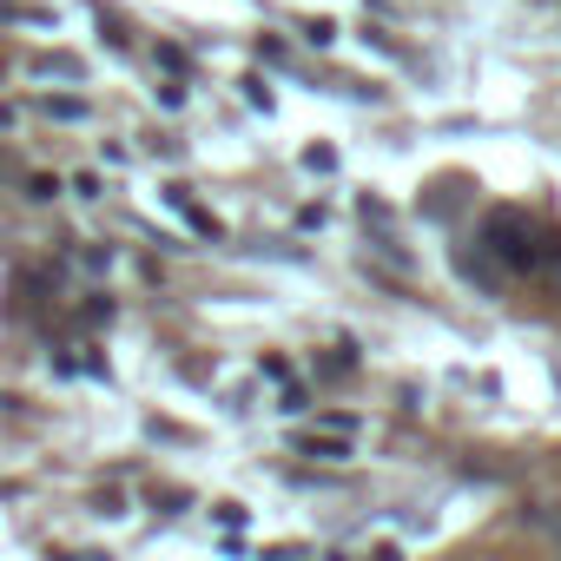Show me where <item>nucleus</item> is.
Returning <instances> with one entry per match:
<instances>
[{
	"mask_svg": "<svg viewBox=\"0 0 561 561\" xmlns=\"http://www.w3.org/2000/svg\"><path fill=\"white\" fill-rule=\"evenodd\" d=\"M305 165H311V172H337V152H331V146H311Z\"/></svg>",
	"mask_w": 561,
	"mask_h": 561,
	"instance_id": "0eeeda50",
	"label": "nucleus"
},
{
	"mask_svg": "<svg viewBox=\"0 0 561 561\" xmlns=\"http://www.w3.org/2000/svg\"><path fill=\"white\" fill-rule=\"evenodd\" d=\"M305 41H311V47H331V41H337V21H324V14L305 21Z\"/></svg>",
	"mask_w": 561,
	"mask_h": 561,
	"instance_id": "423d86ee",
	"label": "nucleus"
},
{
	"mask_svg": "<svg viewBox=\"0 0 561 561\" xmlns=\"http://www.w3.org/2000/svg\"><path fill=\"white\" fill-rule=\"evenodd\" d=\"M541 528H548V535H554V541H561V515H541Z\"/></svg>",
	"mask_w": 561,
	"mask_h": 561,
	"instance_id": "6e6552de",
	"label": "nucleus"
},
{
	"mask_svg": "<svg viewBox=\"0 0 561 561\" xmlns=\"http://www.w3.org/2000/svg\"><path fill=\"white\" fill-rule=\"evenodd\" d=\"M41 113H47V119H60V126H80V119H87V100H73V93H60V100H54V93H47V100H41Z\"/></svg>",
	"mask_w": 561,
	"mask_h": 561,
	"instance_id": "39448f33",
	"label": "nucleus"
},
{
	"mask_svg": "<svg viewBox=\"0 0 561 561\" xmlns=\"http://www.w3.org/2000/svg\"><path fill=\"white\" fill-rule=\"evenodd\" d=\"M165 205H172V211H179V218H185V225H192L198 238H218V218H211V211H198L185 185H165Z\"/></svg>",
	"mask_w": 561,
	"mask_h": 561,
	"instance_id": "f03ea898",
	"label": "nucleus"
},
{
	"mask_svg": "<svg viewBox=\"0 0 561 561\" xmlns=\"http://www.w3.org/2000/svg\"><path fill=\"white\" fill-rule=\"evenodd\" d=\"M482 244L508 277H548L561 285V231H548L541 218H528L522 205H502L482 218Z\"/></svg>",
	"mask_w": 561,
	"mask_h": 561,
	"instance_id": "f257e3e1",
	"label": "nucleus"
},
{
	"mask_svg": "<svg viewBox=\"0 0 561 561\" xmlns=\"http://www.w3.org/2000/svg\"><path fill=\"white\" fill-rule=\"evenodd\" d=\"M34 80H60V87H80V80H87V67H80L73 54H47V60H34Z\"/></svg>",
	"mask_w": 561,
	"mask_h": 561,
	"instance_id": "7ed1b4c3",
	"label": "nucleus"
},
{
	"mask_svg": "<svg viewBox=\"0 0 561 561\" xmlns=\"http://www.w3.org/2000/svg\"><path fill=\"white\" fill-rule=\"evenodd\" d=\"M298 449H305V456H318V462H351V443H344V430H337V436H305Z\"/></svg>",
	"mask_w": 561,
	"mask_h": 561,
	"instance_id": "20e7f679",
	"label": "nucleus"
}]
</instances>
